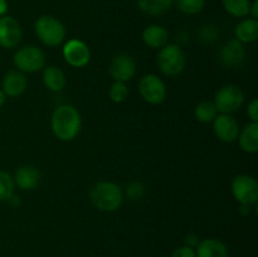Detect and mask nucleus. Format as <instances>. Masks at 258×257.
I'll list each match as a JSON object with an SVG mask.
<instances>
[{"label":"nucleus","instance_id":"obj_36","mask_svg":"<svg viewBox=\"0 0 258 257\" xmlns=\"http://www.w3.org/2000/svg\"><path fill=\"white\" fill-rule=\"evenodd\" d=\"M5 100H7V95H5L4 91H3L2 88H0V108H2L3 106H4Z\"/></svg>","mask_w":258,"mask_h":257},{"label":"nucleus","instance_id":"obj_28","mask_svg":"<svg viewBox=\"0 0 258 257\" xmlns=\"http://www.w3.org/2000/svg\"><path fill=\"white\" fill-rule=\"evenodd\" d=\"M219 35V30L217 29V27L212 24H204L203 27L199 30V37H201L202 42L204 43H213L216 42L217 38Z\"/></svg>","mask_w":258,"mask_h":257},{"label":"nucleus","instance_id":"obj_13","mask_svg":"<svg viewBox=\"0 0 258 257\" xmlns=\"http://www.w3.org/2000/svg\"><path fill=\"white\" fill-rule=\"evenodd\" d=\"M136 63L131 55L117 54L110 63V75L116 82H127L135 76Z\"/></svg>","mask_w":258,"mask_h":257},{"label":"nucleus","instance_id":"obj_11","mask_svg":"<svg viewBox=\"0 0 258 257\" xmlns=\"http://www.w3.org/2000/svg\"><path fill=\"white\" fill-rule=\"evenodd\" d=\"M63 57L72 67L82 68L90 62L91 50L83 40L70 39L63 45Z\"/></svg>","mask_w":258,"mask_h":257},{"label":"nucleus","instance_id":"obj_31","mask_svg":"<svg viewBox=\"0 0 258 257\" xmlns=\"http://www.w3.org/2000/svg\"><path fill=\"white\" fill-rule=\"evenodd\" d=\"M199 243V239L196 234H188L185 238V246L191 247V248H196L197 244Z\"/></svg>","mask_w":258,"mask_h":257},{"label":"nucleus","instance_id":"obj_25","mask_svg":"<svg viewBox=\"0 0 258 257\" xmlns=\"http://www.w3.org/2000/svg\"><path fill=\"white\" fill-rule=\"evenodd\" d=\"M14 186L12 175L7 171L0 170V202L8 201V198L14 193Z\"/></svg>","mask_w":258,"mask_h":257},{"label":"nucleus","instance_id":"obj_12","mask_svg":"<svg viewBox=\"0 0 258 257\" xmlns=\"http://www.w3.org/2000/svg\"><path fill=\"white\" fill-rule=\"evenodd\" d=\"M213 131L214 135L223 143H233L238 139L241 128L238 121L233 116L221 113L213 120Z\"/></svg>","mask_w":258,"mask_h":257},{"label":"nucleus","instance_id":"obj_3","mask_svg":"<svg viewBox=\"0 0 258 257\" xmlns=\"http://www.w3.org/2000/svg\"><path fill=\"white\" fill-rule=\"evenodd\" d=\"M34 32L40 42L48 47H57L66 38V28L59 19L53 15H42L35 20Z\"/></svg>","mask_w":258,"mask_h":257},{"label":"nucleus","instance_id":"obj_10","mask_svg":"<svg viewBox=\"0 0 258 257\" xmlns=\"http://www.w3.org/2000/svg\"><path fill=\"white\" fill-rule=\"evenodd\" d=\"M23 30L20 23L10 15L0 17V45L13 49L22 42Z\"/></svg>","mask_w":258,"mask_h":257},{"label":"nucleus","instance_id":"obj_19","mask_svg":"<svg viewBox=\"0 0 258 257\" xmlns=\"http://www.w3.org/2000/svg\"><path fill=\"white\" fill-rule=\"evenodd\" d=\"M43 83L52 92H59L66 87L67 77L59 67L48 66L43 68Z\"/></svg>","mask_w":258,"mask_h":257},{"label":"nucleus","instance_id":"obj_4","mask_svg":"<svg viewBox=\"0 0 258 257\" xmlns=\"http://www.w3.org/2000/svg\"><path fill=\"white\" fill-rule=\"evenodd\" d=\"M159 68L169 77L180 75L186 65V57L184 50L178 44H166L160 48L158 54Z\"/></svg>","mask_w":258,"mask_h":257},{"label":"nucleus","instance_id":"obj_18","mask_svg":"<svg viewBox=\"0 0 258 257\" xmlns=\"http://www.w3.org/2000/svg\"><path fill=\"white\" fill-rule=\"evenodd\" d=\"M239 146L247 154L258 151V122H249L239 131Z\"/></svg>","mask_w":258,"mask_h":257},{"label":"nucleus","instance_id":"obj_30","mask_svg":"<svg viewBox=\"0 0 258 257\" xmlns=\"http://www.w3.org/2000/svg\"><path fill=\"white\" fill-rule=\"evenodd\" d=\"M247 115L251 118V122H258V100L253 98L251 102L248 103L247 107Z\"/></svg>","mask_w":258,"mask_h":257},{"label":"nucleus","instance_id":"obj_34","mask_svg":"<svg viewBox=\"0 0 258 257\" xmlns=\"http://www.w3.org/2000/svg\"><path fill=\"white\" fill-rule=\"evenodd\" d=\"M8 9H9V4H8L7 0H0V17L7 15Z\"/></svg>","mask_w":258,"mask_h":257},{"label":"nucleus","instance_id":"obj_29","mask_svg":"<svg viewBox=\"0 0 258 257\" xmlns=\"http://www.w3.org/2000/svg\"><path fill=\"white\" fill-rule=\"evenodd\" d=\"M171 257H197L196 249L189 246H180L171 253Z\"/></svg>","mask_w":258,"mask_h":257},{"label":"nucleus","instance_id":"obj_33","mask_svg":"<svg viewBox=\"0 0 258 257\" xmlns=\"http://www.w3.org/2000/svg\"><path fill=\"white\" fill-rule=\"evenodd\" d=\"M252 19H257L258 18V0H253L251 3V8H249V14Z\"/></svg>","mask_w":258,"mask_h":257},{"label":"nucleus","instance_id":"obj_23","mask_svg":"<svg viewBox=\"0 0 258 257\" xmlns=\"http://www.w3.org/2000/svg\"><path fill=\"white\" fill-rule=\"evenodd\" d=\"M218 115V111H217L216 106L212 101H202L201 103H198L194 110V116L198 121L204 123L213 122L214 118Z\"/></svg>","mask_w":258,"mask_h":257},{"label":"nucleus","instance_id":"obj_5","mask_svg":"<svg viewBox=\"0 0 258 257\" xmlns=\"http://www.w3.org/2000/svg\"><path fill=\"white\" fill-rule=\"evenodd\" d=\"M13 63L23 73H35L45 67V54L35 45H24L13 55Z\"/></svg>","mask_w":258,"mask_h":257},{"label":"nucleus","instance_id":"obj_15","mask_svg":"<svg viewBox=\"0 0 258 257\" xmlns=\"http://www.w3.org/2000/svg\"><path fill=\"white\" fill-rule=\"evenodd\" d=\"M28 81L24 73L20 71H9L3 78L2 90L9 97H18L27 90Z\"/></svg>","mask_w":258,"mask_h":257},{"label":"nucleus","instance_id":"obj_32","mask_svg":"<svg viewBox=\"0 0 258 257\" xmlns=\"http://www.w3.org/2000/svg\"><path fill=\"white\" fill-rule=\"evenodd\" d=\"M8 203H9L10 207H13V208H17V207L20 206V203H22V201H20V197L17 196V194L13 193L12 196L8 198Z\"/></svg>","mask_w":258,"mask_h":257},{"label":"nucleus","instance_id":"obj_9","mask_svg":"<svg viewBox=\"0 0 258 257\" xmlns=\"http://www.w3.org/2000/svg\"><path fill=\"white\" fill-rule=\"evenodd\" d=\"M247 58L246 48L243 43L236 38L227 42L218 53V60L226 68H238L244 63Z\"/></svg>","mask_w":258,"mask_h":257},{"label":"nucleus","instance_id":"obj_1","mask_svg":"<svg viewBox=\"0 0 258 257\" xmlns=\"http://www.w3.org/2000/svg\"><path fill=\"white\" fill-rule=\"evenodd\" d=\"M50 127L57 139L62 141H72L80 134L82 118L75 106L60 105L53 112Z\"/></svg>","mask_w":258,"mask_h":257},{"label":"nucleus","instance_id":"obj_22","mask_svg":"<svg viewBox=\"0 0 258 257\" xmlns=\"http://www.w3.org/2000/svg\"><path fill=\"white\" fill-rule=\"evenodd\" d=\"M251 0H222L224 10L234 18L248 17Z\"/></svg>","mask_w":258,"mask_h":257},{"label":"nucleus","instance_id":"obj_8","mask_svg":"<svg viewBox=\"0 0 258 257\" xmlns=\"http://www.w3.org/2000/svg\"><path fill=\"white\" fill-rule=\"evenodd\" d=\"M141 97L150 105H160L166 98V87L160 77L156 75H145L139 82Z\"/></svg>","mask_w":258,"mask_h":257},{"label":"nucleus","instance_id":"obj_21","mask_svg":"<svg viewBox=\"0 0 258 257\" xmlns=\"http://www.w3.org/2000/svg\"><path fill=\"white\" fill-rule=\"evenodd\" d=\"M139 9L151 17L163 15L173 7L174 0H136Z\"/></svg>","mask_w":258,"mask_h":257},{"label":"nucleus","instance_id":"obj_6","mask_svg":"<svg viewBox=\"0 0 258 257\" xmlns=\"http://www.w3.org/2000/svg\"><path fill=\"white\" fill-rule=\"evenodd\" d=\"M244 102V93L237 85H224L214 96V106L221 113L232 115L238 111Z\"/></svg>","mask_w":258,"mask_h":257},{"label":"nucleus","instance_id":"obj_14","mask_svg":"<svg viewBox=\"0 0 258 257\" xmlns=\"http://www.w3.org/2000/svg\"><path fill=\"white\" fill-rule=\"evenodd\" d=\"M13 180L18 188L30 191L39 184L40 173L34 165H22L17 169Z\"/></svg>","mask_w":258,"mask_h":257},{"label":"nucleus","instance_id":"obj_35","mask_svg":"<svg viewBox=\"0 0 258 257\" xmlns=\"http://www.w3.org/2000/svg\"><path fill=\"white\" fill-rule=\"evenodd\" d=\"M249 209H251V206H248V204H241V213L243 216L249 214Z\"/></svg>","mask_w":258,"mask_h":257},{"label":"nucleus","instance_id":"obj_26","mask_svg":"<svg viewBox=\"0 0 258 257\" xmlns=\"http://www.w3.org/2000/svg\"><path fill=\"white\" fill-rule=\"evenodd\" d=\"M128 96V88L125 82H116L110 88V98L115 103H121L126 101Z\"/></svg>","mask_w":258,"mask_h":257},{"label":"nucleus","instance_id":"obj_17","mask_svg":"<svg viewBox=\"0 0 258 257\" xmlns=\"http://www.w3.org/2000/svg\"><path fill=\"white\" fill-rule=\"evenodd\" d=\"M143 40L148 47L158 49L168 44L169 32L163 25L153 24L149 25L143 32Z\"/></svg>","mask_w":258,"mask_h":257},{"label":"nucleus","instance_id":"obj_24","mask_svg":"<svg viewBox=\"0 0 258 257\" xmlns=\"http://www.w3.org/2000/svg\"><path fill=\"white\" fill-rule=\"evenodd\" d=\"M179 12L185 15L199 14L206 7V0H174Z\"/></svg>","mask_w":258,"mask_h":257},{"label":"nucleus","instance_id":"obj_7","mask_svg":"<svg viewBox=\"0 0 258 257\" xmlns=\"http://www.w3.org/2000/svg\"><path fill=\"white\" fill-rule=\"evenodd\" d=\"M232 193L238 203L248 206L256 204L258 199L257 180L248 174L237 175L232 181Z\"/></svg>","mask_w":258,"mask_h":257},{"label":"nucleus","instance_id":"obj_16","mask_svg":"<svg viewBox=\"0 0 258 257\" xmlns=\"http://www.w3.org/2000/svg\"><path fill=\"white\" fill-rule=\"evenodd\" d=\"M194 249L197 257H229V251L226 244L217 238L199 241Z\"/></svg>","mask_w":258,"mask_h":257},{"label":"nucleus","instance_id":"obj_20","mask_svg":"<svg viewBox=\"0 0 258 257\" xmlns=\"http://www.w3.org/2000/svg\"><path fill=\"white\" fill-rule=\"evenodd\" d=\"M234 37L241 43H253L258 39V20L246 18L234 28Z\"/></svg>","mask_w":258,"mask_h":257},{"label":"nucleus","instance_id":"obj_2","mask_svg":"<svg viewBox=\"0 0 258 257\" xmlns=\"http://www.w3.org/2000/svg\"><path fill=\"white\" fill-rule=\"evenodd\" d=\"M90 199L101 212H115L123 202V190L113 181H98L91 188Z\"/></svg>","mask_w":258,"mask_h":257},{"label":"nucleus","instance_id":"obj_27","mask_svg":"<svg viewBox=\"0 0 258 257\" xmlns=\"http://www.w3.org/2000/svg\"><path fill=\"white\" fill-rule=\"evenodd\" d=\"M145 196V186L141 181H131L126 186V197L130 201H140Z\"/></svg>","mask_w":258,"mask_h":257}]
</instances>
